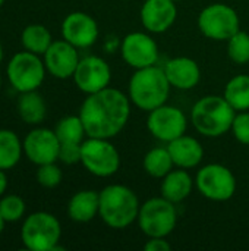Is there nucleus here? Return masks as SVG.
I'll return each instance as SVG.
<instances>
[{"instance_id":"nucleus-17","label":"nucleus","mask_w":249,"mask_h":251,"mask_svg":"<svg viewBox=\"0 0 249 251\" xmlns=\"http://www.w3.org/2000/svg\"><path fill=\"white\" fill-rule=\"evenodd\" d=\"M141 24L150 34H163L178 19V6L173 0H145L141 7Z\"/></svg>"},{"instance_id":"nucleus-6","label":"nucleus","mask_w":249,"mask_h":251,"mask_svg":"<svg viewBox=\"0 0 249 251\" xmlns=\"http://www.w3.org/2000/svg\"><path fill=\"white\" fill-rule=\"evenodd\" d=\"M136 222L148 238H167L178 224L176 204L161 196L148 199L141 204Z\"/></svg>"},{"instance_id":"nucleus-27","label":"nucleus","mask_w":249,"mask_h":251,"mask_svg":"<svg viewBox=\"0 0 249 251\" xmlns=\"http://www.w3.org/2000/svg\"><path fill=\"white\" fill-rule=\"evenodd\" d=\"M57 138L60 143H78L81 144L84 141V137L87 135L85 126L82 124V119L78 116H65L62 118L54 129Z\"/></svg>"},{"instance_id":"nucleus-19","label":"nucleus","mask_w":249,"mask_h":251,"mask_svg":"<svg viewBox=\"0 0 249 251\" xmlns=\"http://www.w3.org/2000/svg\"><path fill=\"white\" fill-rule=\"evenodd\" d=\"M170 156L176 168L192 169L197 168L204 159V149L201 143L191 135H181L167 144Z\"/></svg>"},{"instance_id":"nucleus-13","label":"nucleus","mask_w":249,"mask_h":251,"mask_svg":"<svg viewBox=\"0 0 249 251\" xmlns=\"http://www.w3.org/2000/svg\"><path fill=\"white\" fill-rule=\"evenodd\" d=\"M72 78L76 87L88 96L110 87L112 69L103 57L85 56L79 60Z\"/></svg>"},{"instance_id":"nucleus-2","label":"nucleus","mask_w":249,"mask_h":251,"mask_svg":"<svg viewBox=\"0 0 249 251\" xmlns=\"http://www.w3.org/2000/svg\"><path fill=\"white\" fill-rule=\"evenodd\" d=\"M170 88L172 85L164 69L153 65L148 68L135 69L128 84V97L138 109L151 112L167 103Z\"/></svg>"},{"instance_id":"nucleus-21","label":"nucleus","mask_w":249,"mask_h":251,"mask_svg":"<svg viewBox=\"0 0 249 251\" xmlns=\"http://www.w3.org/2000/svg\"><path fill=\"white\" fill-rule=\"evenodd\" d=\"M100 194L92 190L78 191L68 203V215L73 222L87 224L98 215Z\"/></svg>"},{"instance_id":"nucleus-18","label":"nucleus","mask_w":249,"mask_h":251,"mask_svg":"<svg viewBox=\"0 0 249 251\" xmlns=\"http://www.w3.org/2000/svg\"><path fill=\"white\" fill-rule=\"evenodd\" d=\"M166 76L172 85V88H178L182 91L195 88L201 81V69L200 65L186 56H178L169 59L163 66Z\"/></svg>"},{"instance_id":"nucleus-10","label":"nucleus","mask_w":249,"mask_h":251,"mask_svg":"<svg viewBox=\"0 0 249 251\" xmlns=\"http://www.w3.org/2000/svg\"><path fill=\"white\" fill-rule=\"evenodd\" d=\"M6 71L10 85L19 93H25L34 91L43 84L47 69L38 54L26 50L12 56Z\"/></svg>"},{"instance_id":"nucleus-4","label":"nucleus","mask_w":249,"mask_h":251,"mask_svg":"<svg viewBox=\"0 0 249 251\" xmlns=\"http://www.w3.org/2000/svg\"><path fill=\"white\" fill-rule=\"evenodd\" d=\"M236 110L223 96H205L191 110L194 128L204 137L219 138L230 131Z\"/></svg>"},{"instance_id":"nucleus-20","label":"nucleus","mask_w":249,"mask_h":251,"mask_svg":"<svg viewBox=\"0 0 249 251\" xmlns=\"http://www.w3.org/2000/svg\"><path fill=\"white\" fill-rule=\"evenodd\" d=\"M195 187V179L189 175L188 169H172L164 178H161L160 193L166 200L179 204L186 200Z\"/></svg>"},{"instance_id":"nucleus-29","label":"nucleus","mask_w":249,"mask_h":251,"mask_svg":"<svg viewBox=\"0 0 249 251\" xmlns=\"http://www.w3.org/2000/svg\"><path fill=\"white\" fill-rule=\"evenodd\" d=\"M25 213V201L15 194L4 196L0 200V215L6 222H16Z\"/></svg>"},{"instance_id":"nucleus-32","label":"nucleus","mask_w":249,"mask_h":251,"mask_svg":"<svg viewBox=\"0 0 249 251\" xmlns=\"http://www.w3.org/2000/svg\"><path fill=\"white\" fill-rule=\"evenodd\" d=\"M81 144H78V143H60L59 160L65 165L81 163Z\"/></svg>"},{"instance_id":"nucleus-24","label":"nucleus","mask_w":249,"mask_h":251,"mask_svg":"<svg viewBox=\"0 0 249 251\" xmlns=\"http://www.w3.org/2000/svg\"><path fill=\"white\" fill-rule=\"evenodd\" d=\"M223 97L236 110H249V75L242 74L230 78L225 87Z\"/></svg>"},{"instance_id":"nucleus-23","label":"nucleus","mask_w":249,"mask_h":251,"mask_svg":"<svg viewBox=\"0 0 249 251\" xmlns=\"http://www.w3.org/2000/svg\"><path fill=\"white\" fill-rule=\"evenodd\" d=\"M142 166H144L145 172L150 176L161 179L175 168V163H173L170 151H169V149L166 146V147H154V149H151L144 156Z\"/></svg>"},{"instance_id":"nucleus-8","label":"nucleus","mask_w":249,"mask_h":251,"mask_svg":"<svg viewBox=\"0 0 249 251\" xmlns=\"http://www.w3.org/2000/svg\"><path fill=\"white\" fill-rule=\"evenodd\" d=\"M198 28L201 34L214 41H227L241 29L238 12L225 3L205 6L198 15Z\"/></svg>"},{"instance_id":"nucleus-37","label":"nucleus","mask_w":249,"mask_h":251,"mask_svg":"<svg viewBox=\"0 0 249 251\" xmlns=\"http://www.w3.org/2000/svg\"><path fill=\"white\" fill-rule=\"evenodd\" d=\"M4 3V0H0V7H1V4Z\"/></svg>"},{"instance_id":"nucleus-34","label":"nucleus","mask_w":249,"mask_h":251,"mask_svg":"<svg viewBox=\"0 0 249 251\" xmlns=\"http://www.w3.org/2000/svg\"><path fill=\"white\" fill-rule=\"evenodd\" d=\"M7 190V176L3 169H0V196H3Z\"/></svg>"},{"instance_id":"nucleus-35","label":"nucleus","mask_w":249,"mask_h":251,"mask_svg":"<svg viewBox=\"0 0 249 251\" xmlns=\"http://www.w3.org/2000/svg\"><path fill=\"white\" fill-rule=\"evenodd\" d=\"M4 224H6V221L1 218V215H0V234H1V231H3V228H4Z\"/></svg>"},{"instance_id":"nucleus-12","label":"nucleus","mask_w":249,"mask_h":251,"mask_svg":"<svg viewBox=\"0 0 249 251\" xmlns=\"http://www.w3.org/2000/svg\"><path fill=\"white\" fill-rule=\"evenodd\" d=\"M120 54L128 66L142 69L157 65L158 46L148 31H134L126 34L120 41Z\"/></svg>"},{"instance_id":"nucleus-25","label":"nucleus","mask_w":249,"mask_h":251,"mask_svg":"<svg viewBox=\"0 0 249 251\" xmlns=\"http://www.w3.org/2000/svg\"><path fill=\"white\" fill-rule=\"evenodd\" d=\"M23 146L10 129H0V169H12L21 160Z\"/></svg>"},{"instance_id":"nucleus-3","label":"nucleus","mask_w":249,"mask_h":251,"mask_svg":"<svg viewBox=\"0 0 249 251\" xmlns=\"http://www.w3.org/2000/svg\"><path fill=\"white\" fill-rule=\"evenodd\" d=\"M98 194V216L109 228L125 229L136 222L141 203L134 190L122 184H112Z\"/></svg>"},{"instance_id":"nucleus-5","label":"nucleus","mask_w":249,"mask_h":251,"mask_svg":"<svg viewBox=\"0 0 249 251\" xmlns=\"http://www.w3.org/2000/svg\"><path fill=\"white\" fill-rule=\"evenodd\" d=\"M62 226L56 216L48 212L31 213L22 224L21 240L25 249L32 251L65 250L59 246Z\"/></svg>"},{"instance_id":"nucleus-15","label":"nucleus","mask_w":249,"mask_h":251,"mask_svg":"<svg viewBox=\"0 0 249 251\" xmlns=\"http://www.w3.org/2000/svg\"><path fill=\"white\" fill-rule=\"evenodd\" d=\"M98 24L85 12H72L62 22L63 40L76 49H88L98 40Z\"/></svg>"},{"instance_id":"nucleus-11","label":"nucleus","mask_w":249,"mask_h":251,"mask_svg":"<svg viewBox=\"0 0 249 251\" xmlns=\"http://www.w3.org/2000/svg\"><path fill=\"white\" fill-rule=\"evenodd\" d=\"M188 118L185 112L176 106L161 104L148 112L147 129L158 141L169 144L170 141L186 134Z\"/></svg>"},{"instance_id":"nucleus-1","label":"nucleus","mask_w":249,"mask_h":251,"mask_svg":"<svg viewBox=\"0 0 249 251\" xmlns=\"http://www.w3.org/2000/svg\"><path fill=\"white\" fill-rule=\"evenodd\" d=\"M87 137L113 138L123 131L131 118V100L117 88L107 87L88 94L79 109Z\"/></svg>"},{"instance_id":"nucleus-22","label":"nucleus","mask_w":249,"mask_h":251,"mask_svg":"<svg viewBox=\"0 0 249 251\" xmlns=\"http://www.w3.org/2000/svg\"><path fill=\"white\" fill-rule=\"evenodd\" d=\"M16 107L21 119L29 125H38L40 122H43L47 113L45 101L43 96L37 93V90L21 93Z\"/></svg>"},{"instance_id":"nucleus-30","label":"nucleus","mask_w":249,"mask_h":251,"mask_svg":"<svg viewBox=\"0 0 249 251\" xmlns=\"http://www.w3.org/2000/svg\"><path fill=\"white\" fill-rule=\"evenodd\" d=\"M62 178H63L62 169L56 165V162L38 166L37 181H38V184L41 187H44V188H56L62 182Z\"/></svg>"},{"instance_id":"nucleus-14","label":"nucleus","mask_w":249,"mask_h":251,"mask_svg":"<svg viewBox=\"0 0 249 251\" xmlns=\"http://www.w3.org/2000/svg\"><path fill=\"white\" fill-rule=\"evenodd\" d=\"M22 146L29 162L37 166L59 160L60 141L56 132L48 128H35L29 131Z\"/></svg>"},{"instance_id":"nucleus-7","label":"nucleus","mask_w":249,"mask_h":251,"mask_svg":"<svg viewBox=\"0 0 249 251\" xmlns=\"http://www.w3.org/2000/svg\"><path fill=\"white\" fill-rule=\"evenodd\" d=\"M81 163L91 175L109 178L119 172L120 154L109 138L88 137L81 144Z\"/></svg>"},{"instance_id":"nucleus-39","label":"nucleus","mask_w":249,"mask_h":251,"mask_svg":"<svg viewBox=\"0 0 249 251\" xmlns=\"http://www.w3.org/2000/svg\"><path fill=\"white\" fill-rule=\"evenodd\" d=\"M173 1H181V0H173Z\"/></svg>"},{"instance_id":"nucleus-26","label":"nucleus","mask_w":249,"mask_h":251,"mask_svg":"<svg viewBox=\"0 0 249 251\" xmlns=\"http://www.w3.org/2000/svg\"><path fill=\"white\" fill-rule=\"evenodd\" d=\"M21 40H22V46L25 47V50L35 53L38 56L44 54L53 43L50 31L41 24H31L25 26V29L22 31Z\"/></svg>"},{"instance_id":"nucleus-16","label":"nucleus","mask_w":249,"mask_h":251,"mask_svg":"<svg viewBox=\"0 0 249 251\" xmlns=\"http://www.w3.org/2000/svg\"><path fill=\"white\" fill-rule=\"evenodd\" d=\"M43 56H44L45 69L54 78L59 79L72 78L81 60L78 56V49L70 43H68L66 40L53 41Z\"/></svg>"},{"instance_id":"nucleus-38","label":"nucleus","mask_w":249,"mask_h":251,"mask_svg":"<svg viewBox=\"0 0 249 251\" xmlns=\"http://www.w3.org/2000/svg\"><path fill=\"white\" fill-rule=\"evenodd\" d=\"M0 87H1V76H0Z\"/></svg>"},{"instance_id":"nucleus-28","label":"nucleus","mask_w":249,"mask_h":251,"mask_svg":"<svg viewBox=\"0 0 249 251\" xmlns=\"http://www.w3.org/2000/svg\"><path fill=\"white\" fill-rule=\"evenodd\" d=\"M227 56L236 65L249 63V34L238 31L227 40Z\"/></svg>"},{"instance_id":"nucleus-33","label":"nucleus","mask_w":249,"mask_h":251,"mask_svg":"<svg viewBox=\"0 0 249 251\" xmlns=\"http://www.w3.org/2000/svg\"><path fill=\"white\" fill-rule=\"evenodd\" d=\"M144 249H145V251H170L172 246L169 244V241L166 238L156 237V238H150L145 243Z\"/></svg>"},{"instance_id":"nucleus-36","label":"nucleus","mask_w":249,"mask_h":251,"mask_svg":"<svg viewBox=\"0 0 249 251\" xmlns=\"http://www.w3.org/2000/svg\"><path fill=\"white\" fill-rule=\"evenodd\" d=\"M1 60H3V46L0 43V63H1Z\"/></svg>"},{"instance_id":"nucleus-31","label":"nucleus","mask_w":249,"mask_h":251,"mask_svg":"<svg viewBox=\"0 0 249 251\" xmlns=\"http://www.w3.org/2000/svg\"><path fill=\"white\" fill-rule=\"evenodd\" d=\"M230 131L241 144L249 146V110L236 112Z\"/></svg>"},{"instance_id":"nucleus-9","label":"nucleus","mask_w":249,"mask_h":251,"mask_svg":"<svg viewBox=\"0 0 249 251\" xmlns=\"http://www.w3.org/2000/svg\"><path fill=\"white\" fill-rule=\"evenodd\" d=\"M195 187L205 199L222 203L235 196L236 178L227 166L222 163H208L197 172Z\"/></svg>"}]
</instances>
